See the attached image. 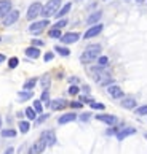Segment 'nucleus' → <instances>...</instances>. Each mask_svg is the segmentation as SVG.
I'll return each mask as SVG.
<instances>
[{"instance_id": "31", "label": "nucleus", "mask_w": 147, "mask_h": 154, "mask_svg": "<svg viewBox=\"0 0 147 154\" xmlns=\"http://www.w3.org/2000/svg\"><path fill=\"white\" fill-rule=\"evenodd\" d=\"M18 64H19V59H18V57H11L10 62H8L10 68H16V67H18Z\"/></svg>"}, {"instance_id": "3", "label": "nucleus", "mask_w": 147, "mask_h": 154, "mask_svg": "<svg viewBox=\"0 0 147 154\" xmlns=\"http://www.w3.org/2000/svg\"><path fill=\"white\" fill-rule=\"evenodd\" d=\"M42 3H38V2H34L29 10H27V19H35L38 14H42Z\"/></svg>"}, {"instance_id": "16", "label": "nucleus", "mask_w": 147, "mask_h": 154, "mask_svg": "<svg viewBox=\"0 0 147 154\" xmlns=\"http://www.w3.org/2000/svg\"><path fill=\"white\" fill-rule=\"evenodd\" d=\"M24 53H26L27 57H31V59H37L38 56H40V49L35 48V46H31V48L24 49Z\"/></svg>"}, {"instance_id": "5", "label": "nucleus", "mask_w": 147, "mask_h": 154, "mask_svg": "<svg viewBox=\"0 0 147 154\" xmlns=\"http://www.w3.org/2000/svg\"><path fill=\"white\" fill-rule=\"evenodd\" d=\"M50 24L48 22V19H43V21H37V22H34V24H31L29 26V30L32 32V33H40L45 27H47Z\"/></svg>"}, {"instance_id": "26", "label": "nucleus", "mask_w": 147, "mask_h": 154, "mask_svg": "<svg viewBox=\"0 0 147 154\" xmlns=\"http://www.w3.org/2000/svg\"><path fill=\"white\" fill-rule=\"evenodd\" d=\"M54 49H56V53H59L61 56H69L70 54V51L67 48H64V46H56Z\"/></svg>"}, {"instance_id": "36", "label": "nucleus", "mask_w": 147, "mask_h": 154, "mask_svg": "<svg viewBox=\"0 0 147 154\" xmlns=\"http://www.w3.org/2000/svg\"><path fill=\"white\" fill-rule=\"evenodd\" d=\"M47 119H48V115H42L40 118H37V119H35V125H40L43 121H47Z\"/></svg>"}, {"instance_id": "41", "label": "nucleus", "mask_w": 147, "mask_h": 154, "mask_svg": "<svg viewBox=\"0 0 147 154\" xmlns=\"http://www.w3.org/2000/svg\"><path fill=\"white\" fill-rule=\"evenodd\" d=\"M3 154H15V149L13 148H7V151H5Z\"/></svg>"}, {"instance_id": "12", "label": "nucleus", "mask_w": 147, "mask_h": 154, "mask_svg": "<svg viewBox=\"0 0 147 154\" xmlns=\"http://www.w3.org/2000/svg\"><path fill=\"white\" fill-rule=\"evenodd\" d=\"M134 134H136V129H134V127H123L120 132L117 134V138L123 140V138H126L128 135H134Z\"/></svg>"}, {"instance_id": "29", "label": "nucleus", "mask_w": 147, "mask_h": 154, "mask_svg": "<svg viewBox=\"0 0 147 154\" xmlns=\"http://www.w3.org/2000/svg\"><path fill=\"white\" fill-rule=\"evenodd\" d=\"M34 110H35L37 113H42V111H43V106H42V102H40V100H35V102H34Z\"/></svg>"}, {"instance_id": "19", "label": "nucleus", "mask_w": 147, "mask_h": 154, "mask_svg": "<svg viewBox=\"0 0 147 154\" xmlns=\"http://www.w3.org/2000/svg\"><path fill=\"white\" fill-rule=\"evenodd\" d=\"M70 8H72V5H70V3H66L64 7L61 8V10L58 11V13L54 14V16H56V18H63V16H66V14H67V13H69V11H70Z\"/></svg>"}, {"instance_id": "27", "label": "nucleus", "mask_w": 147, "mask_h": 154, "mask_svg": "<svg viewBox=\"0 0 147 154\" xmlns=\"http://www.w3.org/2000/svg\"><path fill=\"white\" fill-rule=\"evenodd\" d=\"M35 110H34V108H26V116L27 118H29L31 119V121H32V119H35Z\"/></svg>"}, {"instance_id": "14", "label": "nucleus", "mask_w": 147, "mask_h": 154, "mask_svg": "<svg viewBox=\"0 0 147 154\" xmlns=\"http://www.w3.org/2000/svg\"><path fill=\"white\" fill-rule=\"evenodd\" d=\"M42 137L47 140V145H48V146H53V145L56 143V135H54L53 130H45V132L42 134Z\"/></svg>"}, {"instance_id": "40", "label": "nucleus", "mask_w": 147, "mask_h": 154, "mask_svg": "<svg viewBox=\"0 0 147 154\" xmlns=\"http://www.w3.org/2000/svg\"><path fill=\"white\" fill-rule=\"evenodd\" d=\"M90 118H91V115H90V113H87V115H82V116H80L82 121H88Z\"/></svg>"}, {"instance_id": "11", "label": "nucleus", "mask_w": 147, "mask_h": 154, "mask_svg": "<svg viewBox=\"0 0 147 154\" xmlns=\"http://www.w3.org/2000/svg\"><path fill=\"white\" fill-rule=\"evenodd\" d=\"M11 11V0H0V18H5Z\"/></svg>"}, {"instance_id": "17", "label": "nucleus", "mask_w": 147, "mask_h": 154, "mask_svg": "<svg viewBox=\"0 0 147 154\" xmlns=\"http://www.w3.org/2000/svg\"><path fill=\"white\" fill-rule=\"evenodd\" d=\"M122 106L123 108H128V110H133V108L136 106V100H134L133 97H126V99L122 100Z\"/></svg>"}, {"instance_id": "23", "label": "nucleus", "mask_w": 147, "mask_h": 154, "mask_svg": "<svg viewBox=\"0 0 147 154\" xmlns=\"http://www.w3.org/2000/svg\"><path fill=\"white\" fill-rule=\"evenodd\" d=\"M35 83H37V79H35V78L27 79V81L24 83V91H32V88L35 86Z\"/></svg>"}, {"instance_id": "37", "label": "nucleus", "mask_w": 147, "mask_h": 154, "mask_svg": "<svg viewBox=\"0 0 147 154\" xmlns=\"http://www.w3.org/2000/svg\"><path fill=\"white\" fill-rule=\"evenodd\" d=\"M51 59H53V53H47V54H45V62H50Z\"/></svg>"}, {"instance_id": "32", "label": "nucleus", "mask_w": 147, "mask_h": 154, "mask_svg": "<svg viewBox=\"0 0 147 154\" xmlns=\"http://www.w3.org/2000/svg\"><path fill=\"white\" fill-rule=\"evenodd\" d=\"M67 24H69V22H67V19H61V21L56 22L53 27H56V29H61V27H64V26H67Z\"/></svg>"}, {"instance_id": "34", "label": "nucleus", "mask_w": 147, "mask_h": 154, "mask_svg": "<svg viewBox=\"0 0 147 154\" xmlns=\"http://www.w3.org/2000/svg\"><path fill=\"white\" fill-rule=\"evenodd\" d=\"M90 106H91L93 110H104V105H103V103H96V102H91V103H90Z\"/></svg>"}, {"instance_id": "6", "label": "nucleus", "mask_w": 147, "mask_h": 154, "mask_svg": "<svg viewBox=\"0 0 147 154\" xmlns=\"http://www.w3.org/2000/svg\"><path fill=\"white\" fill-rule=\"evenodd\" d=\"M48 145H47V140L43 138V137H40L35 143H34V146H32V152L34 154H42L43 151H45V148H47Z\"/></svg>"}, {"instance_id": "38", "label": "nucleus", "mask_w": 147, "mask_h": 154, "mask_svg": "<svg viewBox=\"0 0 147 154\" xmlns=\"http://www.w3.org/2000/svg\"><path fill=\"white\" fill-rule=\"evenodd\" d=\"M70 106L72 108H82V102H72Z\"/></svg>"}, {"instance_id": "7", "label": "nucleus", "mask_w": 147, "mask_h": 154, "mask_svg": "<svg viewBox=\"0 0 147 154\" xmlns=\"http://www.w3.org/2000/svg\"><path fill=\"white\" fill-rule=\"evenodd\" d=\"M69 105V102L64 100V99H56V100H51L50 102V108L54 111H59V110H64V108Z\"/></svg>"}, {"instance_id": "10", "label": "nucleus", "mask_w": 147, "mask_h": 154, "mask_svg": "<svg viewBox=\"0 0 147 154\" xmlns=\"http://www.w3.org/2000/svg\"><path fill=\"white\" fill-rule=\"evenodd\" d=\"M96 119H98V121L106 122L107 125H115V124H118V118H117V116H112V115H98V116H96Z\"/></svg>"}, {"instance_id": "21", "label": "nucleus", "mask_w": 147, "mask_h": 154, "mask_svg": "<svg viewBox=\"0 0 147 154\" xmlns=\"http://www.w3.org/2000/svg\"><path fill=\"white\" fill-rule=\"evenodd\" d=\"M32 91H22V92H19L18 94V99H19V102H26V100H29V99H32Z\"/></svg>"}, {"instance_id": "4", "label": "nucleus", "mask_w": 147, "mask_h": 154, "mask_svg": "<svg viewBox=\"0 0 147 154\" xmlns=\"http://www.w3.org/2000/svg\"><path fill=\"white\" fill-rule=\"evenodd\" d=\"M18 19H19V11H18V10H11L10 13L3 18V26L8 27V26H11V24H15Z\"/></svg>"}, {"instance_id": "9", "label": "nucleus", "mask_w": 147, "mask_h": 154, "mask_svg": "<svg viewBox=\"0 0 147 154\" xmlns=\"http://www.w3.org/2000/svg\"><path fill=\"white\" fill-rule=\"evenodd\" d=\"M78 38H80V35L75 32H69V33H66V35H61V42H63L64 45H70V43H75L78 42Z\"/></svg>"}, {"instance_id": "24", "label": "nucleus", "mask_w": 147, "mask_h": 154, "mask_svg": "<svg viewBox=\"0 0 147 154\" xmlns=\"http://www.w3.org/2000/svg\"><path fill=\"white\" fill-rule=\"evenodd\" d=\"M48 35L51 37V38H61V30L56 29V27H51L50 32H48Z\"/></svg>"}, {"instance_id": "35", "label": "nucleus", "mask_w": 147, "mask_h": 154, "mask_svg": "<svg viewBox=\"0 0 147 154\" xmlns=\"http://www.w3.org/2000/svg\"><path fill=\"white\" fill-rule=\"evenodd\" d=\"M78 92H80V88H77V86H70L69 88V94L70 95H77Z\"/></svg>"}, {"instance_id": "20", "label": "nucleus", "mask_w": 147, "mask_h": 154, "mask_svg": "<svg viewBox=\"0 0 147 154\" xmlns=\"http://www.w3.org/2000/svg\"><path fill=\"white\" fill-rule=\"evenodd\" d=\"M0 135H2L3 138H15V137H16V130L15 129H3L2 132H0Z\"/></svg>"}, {"instance_id": "45", "label": "nucleus", "mask_w": 147, "mask_h": 154, "mask_svg": "<svg viewBox=\"0 0 147 154\" xmlns=\"http://www.w3.org/2000/svg\"><path fill=\"white\" fill-rule=\"evenodd\" d=\"M0 42H2V38H0Z\"/></svg>"}, {"instance_id": "30", "label": "nucleus", "mask_w": 147, "mask_h": 154, "mask_svg": "<svg viewBox=\"0 0 147 154\" xmlns=\"http://www.w3.org/2000/svg\"><path fill=\"white\" fill-rule=\"evenodd\" d=\"M98 64H99V67H107L109 65V59H107L106 56H103V57L98 59Z\"/></svg>"}, {"instance_id": "22", "label": "nucleus", "mask_w": 147, "mask_h": 154, "mask_svg": "<svg viewBox=\"0 0 147 154\" xmlns=\"http://www.w3.org/2000/svg\"><path fill=\"white\" fill-rule=\"evenodd\" d=\"M40 83H42L43 91H48V88H50V75H43L42 79H40Z\"/></svg>"}, {"instance_id": "8", "label": "nucleus", "mask_w": 147, "mask_h": 154, "mask_svg": "<svg viewBox=\"0 0 147 154\" xmlns=\"http://www.w3.org/2000/svg\"><path fill=\"white\" fill-rule=\"evenodd\" d=\"M101 32H103V24H94V26H91L87 32H85L83 38H93L96 35H99Z\"/></svg>"}, {"instance_id": "44", "label": "nucleus", "mask_w": 147, "mask_h": 154, "mask_svg": "<svg viewBox=\"0 0 147 154\" xmlns=\"http://www.w3.org/2000/svg\"><path fill=\"white\" fill-rule=\"evenodd\" d=\"M0 129H2V118H0Z\"/></svg>"}, {"instance_id": "25", "label": "nucleus", "mask_w": 147, "mask_h": 154, "mask_svg": "<svg viewBox=\"0 0 147 154\" xmlns=\"http://www.w3.org/2000/svg\"><path fill=\"white\" fill-rule=\"evenodd\" d=\"M29 129H31V124H29V122H26V121H21V122H19V130H21L22 134L29 132Z\"/></svg>"}, {"instance_id": "42", "label": "nucleus", "mask_w": 147, "mask_h": 154, "mask_svg": "<svg viewBox=\"0 0 147 154\" xmlns=\"http://www.w3.org/2000/svg\"><path fill=\"white\" fill-rule=\"evenodd\" d=\"M5 59H7V57H5L3 54H0V64H2V62H5Z\"/></svg>"}, {"instance_id": "43", "label": "nucleus", "mask_w": 147, "mask_h": 154, "mask_svg": "<svg viewBox=\"0 0 147 154\" xmlns=\"http://www.w3.org/2000/svg\"><path fill=\"white\" fill-rule=\"evenodd\" d=\"M136 2H138V3H142V2H145V0H136Z\"/></svg>"}, {"instance_id": "33", "label": "nucleus", "mask_w": 147, "mask_h": 154, "mask_svg": "<svg viewBox=\"0 0 147 154\" xmlns=\"http://www.w3.org/2000/svg\"><path fill=\"white\" fill-rule=\"evenodd\" d=\"M42 102H43V103H50V94H48V91H43V92H42Z\"/></svg>"}, {"instance_id": "13", "label": "nucleus", "mask_w": 147, "mask_h": 154, "mask_svg": "<svg viewBox=\"0 0 147 154\" xmlns=\"http://www.w3.org/2000/svg\"><path fill=\"white\" fill-rule=\"evenodd\" d=\"M107 92L114 97V99H122V97H123V91L118 86H115V84H112V86L107 88Z\"/></svg>"}, {"instance_id": "2", "label": "nucleus", "mask_w": 147, "mask_h": 154, "mask_svg": "<svg viewBox=\"0 0 147 154\" xmlns=\"http://www.w3.org/2000/svg\"><path fill=\"white\" fill-rule=\"evenodd\" d=\"M59 7H61V0H50V2L42 8V14L45 16V18L54 16L59 11Z\"/></svg>"}, {"instance_id": "1", "label": "nucleus", "mask_w": 147, "mask_h": 154, "mask_svg": "<svg viewBox=\"0 0 147 154\" xmlns=\"http://www.w3.org/2000/svg\"><path fill=\"white\" fill-rule=\"evenodd\" d=\"M101 51H103L101 45H91V46H88V48L82 53V56H80L82 64H90V62H94L96 59L99 57Z\"/></svg>"}, {"instance_id": "18", "label": "nucleus", "mask_w": 147, "mask_h": 154, "mask_svg": "<svg viewBox=\"0 0 147 154\" xmlns=\"http://www.w3.org/2000/svg\"><path fill=\"white\" fill-rule=\"evenodd\" d=\"M101 16H103V11H96V13L93 14H90V18H88V24H98V21L101 19Z\"/></svg>"}, {"instance_id": "28", "label": "nucleus", "mask_w": 147, "mask_h": 154, "mask_svg": "<svg viewBox=\"0 0 147 154\" xmlns=\"http://www.w3.org/2000/svg\"><path fill=\"white\" fill-rule=\"evenodd\" d=\"M136 115H139V116H145V115H147V105L136 108Z\"/></svg>"}, {"instance_id": "15", "label": "nucleus", "mask_w": 147, "mask_h": 154, "mask_svg": "<svg viewBox=\"0 0 147 154\" xmlns=\"http://www.w3.org/2000/svg\"><path fill=\"white\" fill-rule=\"evenodd\" d=\"M75 119H77V115H75V113H66V115H63V116L58 119V122H59V124H67V122L75 121Z\"/></svg>"}, {"instance_id": "39", "label": "nucleus", "mask_w": 147, "mask_h": 154, "mask_svg": "<svg viewBox=\"0 0 147 154\" xmlns=\"http://www.w3.org/2000/svg\"><path fill=\"white\" fill-rule=\"evenodd\" d=\"M32 43L35 45V46H43V42H42V40H32Z\"/></svg>"}]
</instances>
